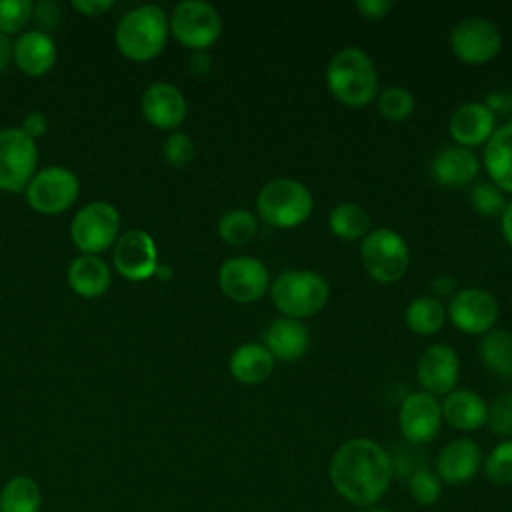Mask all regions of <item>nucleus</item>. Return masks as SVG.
Returning a JSON list of instances; mask_svg holds the SVG:
<instances>
[{"label":"nucleus","mask_w":512,"mask_h":512,"mask_svg":"<svg viewBox=\"0 0 512 512\" xmlns=\"http://www.w3.org/2000/svg\"><path fill=\"white\" fill-rule=\"evenodd\" d=\"M394 474L390 454L370 438H350L330 458L328 478L346 502L370 508L390 488Z\"/></svg>","instance_id":"nucleus-1"},{"label":"nucleus","mask_w":512,"mask_h":512,"mask_svg":"<svg viewBox=\"0 0 512 512\" xmlns=\"http://www.w3.org/2000/svg\"><path fill=\"white\" fill-rule=\"evenodd\" d=\"M326 86L338 102L360 108L376 98L378 72L364 50L354 46L342 48L326 68Z\"/></svg>","instance_id":"nucleus-2"},{"label":"nucleus","mask_w":512,"mask_h":512,"mask_svg":"<svg viewBox=\"0 0 512 512\" xmlns=\"http://www.w3.org/2000/svg\"><path fill=\"white\" fill-rule=\"evenodd\" d=\"M168 16L156 4L128 10L116 24V46L130 60H150L162 52L168 38Z\"/></svg>","instance_id":"nucleus-3"},{"label":"nucleus","mask_w":512,"mask_h":512,"mask_svg":"<svg viewBox=\"0 0 512 512\" xmlns=\"http://www.w3.org/2000/svg\"><path fill=\"white\" fill-rule=\"evenodd\" d=\"M310 190L294 178H274L262 186L256 198L260 220L272 228H296L312 214Z\"/></svg>","instance_id":"nucleus-4"},{"label":"nucleus","mask_w":512,"mask_h":512,"mask_svg":"<svg viewBox=\"0 0 512 512\" xmlns=\"http://www.w3.org/2000/svg\"><path fill=\"white\" fill-rule=\"evenodd\" d=\"M274 306L286 318H308L318 314L330 296L324 276L312 270H286L270 286Z\"/></svg>","instance_id":"nucleus-5"},{"label":"nucleus","mask_w":512,"mask_h":512,"mask_svg":"<svg viewBox=\"0 0 512 512\" xmlns=\"http://www.w3.org/2000/svg\"><path fill=\"white\" fill-rule=\"evenodd\" d=\"M364 270L382 284L400 280L410 264V250L404 238L390 228H376L366 234L360 246Z\"/></svg>","instance_id":"nucleus-6"},{"label":"nucleus","mask_w":512,"mask_h":512,"mask_svg":"<svg viewBox=\"0 0 512 512\" xmlns=\"http://www.w3.org/2000/svg\"><path fill=\"white\" fill-rule=\"evenodd\" d=\"M168 26L174 38L192 50L212 46L222 32L218 10L204 0H184L176 4Z\"/></svg>","instance_id":"nucleus-7"},{"label":"nucleus","mask_w":512,"mask_h":512,"mask_svg":"<svg viewBox=\"0 0 512 512\" xmlns=\"http://www.w3.org/2000/svg\"><path fill=\"white\" fill-rule=\"evenodd\" d=\"M120 214L118 210L104 200L90 202L82 206L70 224V236L78 250L84 254H96L106 250L118 234Z\"/></svg>","instance_id":"nucleus-8"},{"label":"nucleus","mask_w":512,"mask_h":512,"mask_svg":"<svg viewBox=\"0 0 512 512\" xmlns=\"http://www.w3.org/2000/svg\"><path fill=\"white\" fill-rule=\"evenodd\" d=\"M80 192L76 174L64 166H48L32 176L24 194L26 202L42 214H58L70 208Z\"/></svg>","instance_id":"nucleus-9"},{"label":"nucleus","mask_w":512,"mask_h":512,"mask_svg":"<svg viewBox=\"0 0 512 512\" xmlns=\"http://www.w3.org/2000/svg\"><path fill=\"white\" fill-rule=\"evenodd\" d=\"M38 150L20 128H0V190L22 192L34 176Z\"/></svg>","instance_id":"nucleus-10"},{"label":"nucleus","mask_w":512,"mask_h":512,"mask_svg":"<svg viewBox=\"0 0 512 512\" xmlns=\"http://www.w3.org/2000/svg\"><path fill=\"white\" fill-rule=\"evenodd\" d=\"M502 46L498 28L486 18L460 20L450 32V48L464 64L480 66L490 62Z\"/></svg>","instance_id":"nucleus-11"},{"label":"nucleus","mask_w":512,"mask_h":512,"mask_svg":"<svg viewBox=\"0 0 512 512\" xmlns=\"http://www.w3.org/2000/svg\"><path fill=\"white\" fill-rule=\"evenodd\" d=\"M220 290L240 304L260 300L270 288V276L266 266L252 256L228 258L218 270Z\"/></svg>","instance_id":"nucleus-12"},{"label":"nucleus","mask_w":512,"mask_h":512,"mask_svg":"<svg viewBox=\"0 0 512 512\" xmlns=\"http://www.w3.org/2000/svg\"><path fill=\"white\" fill-rule=\"evenodd\" d=\"M446 314L458 330L486 334L498 318V302L482 288H464L450 298Z\"/></svg>","instance_id":"nucleus-13"},{"label":"nucleus","mask_w":512,"mask_h":512,"mask_svg":"<svg viewBox=\"0 0 512 512\" xmlns=\"http://www.w3.org/2000/svg\"><path fill=\"white\" fill-rule=\"evenodd\" d=\"M402 436L412 444L432 442L442 426L440 402L426 392L408 394L398 410Z\"/></svg>","instance_id":"nucleus-14"},{"label":"nucleus","mask_w":512,"mask_h":512,"mask_svg":"<svg viewBox=\"0 0 512 512\" xmlns=\"http://www.w3.org/2000/svg\"><path fill=\"white\" fill-rule=\"evenodd\" d=\"M114 266L128 280L150 278L158 268L154 238L140 228L124 232L114 244Z\"/></svg>","instance_id":"nucleus-15"},{"label":"nucleus","mask_w":512,"mask_h":512,"mask_svg":"<svg viewBox=\"0 0 512 512\" xmlns=\"http://www.w3.org/2000/svg\"><path fill=\"white\" fill-rule=\"evenodd\" d=\"M460 374V362L454 348L434 344L422 352L416 366V378L422 392L430 396H446L454 390Z\"/></svg>","instance_id":"nucleus-16"},{"label":"nucleus","mask_w":512,"mask_h":512,"mask_svg":"<svg viewBox=\"0 0 512 512\" xmlns=\"http://www.w3.org/2000/svg\"><path fill=\"white\" fill-rule=\"evenodd\" d=\"M482 468V450L480 446L466 436L446 442L434 462V474L440 482L450 486H460L470 482Z\"/></svg>","instance_id":"nucleus-17"},{"label":"nucleus","mask_w":512,"mask_h":512,"mask_svg":"<svg viewBox=\"0 0 512 512\" xmlns=\"http://www.w3.org/2000/svg\"><path fill=\"white\" fill-rule=\"evenodd\" d=\"M448 130L456 146L472 150L490 140L496 130V116L482 102H466L452 112Z\"/></svg>","instance_id":"nucleus-18"},{"label":"nucleus","mask_w":512,"mask_h":512,"mask_svg":"<svg viewBox=\"0 0 512 512\" xmlns=\"http://www.w3.org/2000/svg\"><path fill=\"white\" fill-rule=\"evenodd\" d=\"M142 114L156 128H178L186 118V100L182 92L168 84H150L142 94Z\"/></svg>","instance_id":"nucleus-19"},{"label":"nucleus","mask_w":512,"mask_h":512,"mask_svg":"<svg viewBox=\"0 0 512 512\" xmlns=\"http://www.w3.org/2000/svg\"><path fill=\"white\" fill-rule=\"evenodd\" d=\"M480 170V162L470 148L444 146L440 148L430 164L432 178L446 188H462L470 184Z\"/></svg>","instance_id":"nucleus-20"},{"label":"nucleus","mask_w":512,"mask_h":512,"mask_svg":"<svg viewBox=\"0 0 512 512\" xmlns=\"http://www.w3.org/2000/svg\"><path fill=\"white\" fill-rule=\"evenodd\" d=\"M264 348L272 354L276 360L292 362L306 354L310 346V334L308 328L296 320V318H276L268 324V328L262 334Z\"/></svg>","instance_id":"nucleus-21"},{"label":"nucleus","mask_w":512,"mask_h":512,"mask_svg":"<svg viewBox=\"0 0 512 512\" xmlns=\"http://www.w3.org/2000/svg\"><path fill=\"white\" fill-rule=\"evenodd\" d=\"M14 62L28 76H42L56 62V44L44 30H26L14 42Z\"/></svg>","instance_id":"nucleus-22"},{"label":"nucleus","mask_w":512,"mask_h":512,"mask_svg":"<svg viewBox=\"0 0 512 512\" xmlns=\"http://www.w3.org/2000/svg\"><path fill=\"white\" fill-rule=\"evenodd\" d=\"M440 408L442 420H446L450 426L458 430L472 432L486 424L488 406L484 398L472 390H452L450 394H446Z\"/></svg>","instance_id":"nucleus-23"},{"label":"nucleus","mask_w":512,"mask_h":512,"mask_svg":"<svg viewBox=\"0 0 512 512\" xmlns=\"http://www.w3.org/2000/svg\"><path fill=\"white\" fill-rule=\"evenodd\" d=\"M484 168L494 186L512 194V122L496 128L486 142Z\"/></svg>","instance_id":"nucleus-24"},{"label":"nucleus","mask_w":512,"mask_h":512,"mask_svg":"<svg viewBox=\"0 0 512 512\" xmlns=\"http://www.w3.org/2000/svg\"><path fill=\"white\" fill-rule=\"evenodd\" d=\"M68 282L76 294L96 298L110 286V268L96 254H82L70 262Z\"/></svg>","instance_id":"nucleus-25"},{"label":"nucleus","mask_w":512,"mask_h":512,"mask_svg":"<svg viewBox=\"0 0 512 512\" xmlns=\"http://www.w3.org/2000/svg\"><path fill=\"white\" fill-rule=\"evenodd\" d=\"M228 366H230V374L240 384H260L272 374L274 358L264 348V344L250 342V344L238 346L232 352Z\"/></svg>","instance_id":"nucleus-26"},{"label":"nucleus","mask_w":512,"mask_h":512,"mask_svg":"<svg viewBox=\"0 0 512 512\" xmlns=\"http://www.w3.org/2000/svg\"><path fill=\"white\" fill-rule=\"evenodd\" d=\"M478 354L486 370L500 378H512V332L488 330L478 346Z\"/></svg>","instance_id":"nucleus-27"},{"label":"nucleus","mask_w":512,"mask_h":512,"mask_svg":"<svg viewBox=\"0 0 512 512\" xmlns=\"http://www.w3.org/2000/svg\"><path fill=\"white\" fill-rule=\"evenodd\" d=\"M328 226L334 236L344 242H354L366 236L370 228V216L364 206L356 202H340L328 216Z\"/></svg>","instance_id":"nucleus-28"},{"label":"nucleus","mask_w":512,"mask_h":512,"mask_svg":"<svg viewBox=\"0 0 512 512\" xmlns=\"http://www.w3.org/2000/svg\"><path fill=\"white\" fill-rule=\"evenodd\" d=\"M42 494L30 476H14L0 490V512H38Z\"/></svg>","instance_id":"nucleus-29"},{"label":"nucleus","mask_w":512,"mask_h":512,"mask_svg":"<svg viewBox=\"0 0 512 512\" xmlns=\"http://www.w3.org/2000/svg\"><path fill=\"white\" fill-rule=\"evenodd\" d=\"M404 320H406V326L414 334L430 336V334H436L444 326L446 310L438 298L420 296L408 304V308L404 312Z\"/></svg>","instance_id":"nucleus-30"},{"label":"nucleus","mask_w":512,"mask_h":512,"mask_svg":"<svg viewBox=\"0 0 512 512\" xmlns=\"http://www.w3.org/2000/svg\"><path fill=\"white\" fill-rule=\"evenodd\" d=\"M258 232V220L252 212L244 208H234L226 212L218 222V234L226 244L244 246Z\"/></svg>","instance_id":"nucleus-31"},{"label":"nucleus","mask_w":512,"mask_h":512,"mask_svg":"<svg viewBox=\"0 0 512 512\" xmlns=\"http://www.w3.org/2000/svg\"><path fill=\"white\" fill-rule=\"evenodd\" d=\"M482 470L488 482L494 486L512 484V438L498 442L486 458H482Z\"/></svg>","instance_id":"nucleus-32"},{"label":"nucleus","mask_w":512,"mask_h":512,"mask_svg":"<svg viewBox=\"0 0 512 512\" xmlns=\"http://www.w3.org/2000/svg\"><path fill=\"white\" fill-rule=\"evenodd\" d=\"M408 492L412 496V500L418 506H434L440 496H442V482L440 478L426 468H418L416 472H412L410 480H408Z\"/></svg>","instance_id":"nucleus-33"},{"label":"nucleus","mask_w":512,"mask_h":512,"mask_svg":"<svg viewBox=\"0 0 512 512\" xmlns=\"http://www.w3.org/2000/svg\"><path fill=\"white\" fill-rule=\"evenodd\" d=\"M378 110L384 118L400 122V120H406L412 114L414 98L408 90H404L400 86H392V88H386L378 96Z\"/></svg>","instance_id":"nucleus-34"},{"label":"nucleus","mask_w":512,"mask_h":512,"mask_svg":"<svg viewBox=\"0 0 512 512\" xmlns=\"http://www.w3.org/2000/svg\"><path fill=\"white\" fill-rule=\"evenodd\" d=\"M470 204L482 216H502L506 208L504 192L492 182H480L470 190Z\"/></svg>","instance_id":"nucleus-35"},{"label":"nucleus","mask_w":512,"mask_h":512,"mask_svg":"<svg viewBox=\"0 0 512 512\" xmlns=\"http://www.w3.org/2000/svg\"><path fill=\"white\" fill-rule=\"evenodd\" d=\"M32 10L30 0H0V32L10 36L22 30L32 18Z\"/></svg>","instance_id":"nucleus-36"},{"label":"nucleus","mask_w":512,"mask_h":512,"mask_svg":"<svg viewBox=\"0 0 512 512\" xmlns=\"http://www.w3.org/2000/svg\"><path fill=\"white\" fill-rule=\"evenodd\" d=\"M488 428L502 438H512V392L500 394L490 406L486 416Z\"/></svg>","instance_id":"nucleus-37"},{"label":"nucleus","mask_w":512,"mask_h":512,"mask_svg":"<svg viewBox=\"0 0 512 512\" xmlns=\"http://www.w3.org/2000/svg\"><path fill=\"white\" fill-rule=\"evenodd\" d=\"M162 152H164V158L170 166L174 168H184L192 162L194 158V142L188 134L184 132H172L164 146H162Z\"/></svg>","instance_id":"nucleus-38"},{"label":"nucleus","mask_w":512,"mask_h":512,"mask_svg":"<svg viewBox=\"0 0 512 512\" xmlns=\"http://www.w3.org/2000/svg\"><path fill=\"white\" fill-rule=\"evenodd\" d=\"M36 22L46 28V30H52L56 28L58 20H60V4L54 2V0H44V2H38L32 10Z\"/></svg>","instance_id":"nucleus-39"},{"label":"nucleus","mask_w":512,"mask_h":512,"mask_svg":"<svg viewBox=\"0 0 512 512\" xmlns=\"http://www.w3.org/2000/svg\"><path fill=\"white\" fill-rule=\"evenodd\" d=\"M392 2L390 0H358L354 4V8L366 18V20H380L384 18L390 10H392Z\"/></svg>","instance_id":"nucleus-40"},{"label":"nucleus","mask_w":512,"mask_h":512,"mask_svg":"<svg viewBox=\"0 0 512 512\" xmlns=\"http://www.w3.org/2000/svg\"><path fill=\"white\" fill-rule=\"evenodd\" d=\"M210 70H212L210 54L206 50H192V54L188 56V72L194 78L202 80V78H206L210 74Z\"/></svg>","instance_id":"nucleus-41"},{"label":"nucleus","mask_w":512,"mask_h":512,"mask_svg":"<svg viewBox=\"0 0 512 512\" xmlns=\"http://www.w3.org/2000/svg\"><path fill=\"white\" fill-rule=\"evenodd\" d=\"M20 130L28 136V138H38V136H44V132L48 130V118L42 114V112H28L22 120V126Z\"/></svg>","instance_id":"nucleus-42"},{"label":"nucleus","mask_w":512,"mask_h":512,"mask_svg":"<svg viewBox=\"0 0 512 512\" xmlns=\"http://www.w3.org/2000/svg\"><path fill=\"white\" fill-rule=\"evenodd\" d=\"M484 106L496 116V112H502V114H512V94L508 90H502V92H494L486 98Z\"/></svg>","instance_id":"nucleus-43"},{"label":"nucleus","mask_w":512,"mask_h":512,"mask_svg":"<svg viewBox=\"0 0 512 512\" xmlns=\"http://www.w3.org/2000/svg\"><path fill=\"white\" fill-rule=\"evenodd\" d=\"M72 6L86 14V16H100L104 14L108 8H112V2L110 0H74Z\"/></svg>","instance_id":"nucleus-44"},{"label":"nucleus","mask_w":512,"mask_h":512,"mask_svg":"<svg viewBox=\"0 0 512 512\" xmlns=\"http://www.w3.org/2000/svg\"><path fill=\"white\" fill-rule=\"evenodd\" d=\"M10 60H14V42L8 34L0 32V72L8 68Z\"/></svg>","instance_id":"nucleus-45"},{"label":"nucleus","mask_w":512,"mask_h":512,"mask_svg":"<svg viewBox=\"0 0 512 512\" xmlns=\"http://www.w3.org/2000/svg\"><path fill=\"white\" fill-rule=\"evenodd\" d=\"M430 288H432L434 298H436V296H446V294H452V290L456 288V282H454L450 276L440 274V276H436V278L432 280Z\"/></svg>","instance_id":"nucleus-46"},{"label":"nucleus","mask_w":512,"mask_h":512,"mask_svg":"<svg viewBox=\"0 0 512 512\" xmlns=\"http://www.w3.org/2000/svg\"><path fill=\"white\" fill-rule=\"evenodd\" d=\"M502 234L506 242L512 246V202H508L502 212Z\"/></svg>","instance_id":"nucleus-47"},{"label":"nucleus","mask_w":512,"mask_h":512,"mask_svg":"<svg viewBox=\"0 0 512 512\" xmlns=\"http://www.w3.org/2000/svg\"><path fill=\"white\" fill-rule=\"evenodd\" d=\"M154 274H158L162 280H166V278H170L172 274H170V266H164V264H160L158 268H156V272Z\"/></svg>","instance_id":"nucleus-48"},{"label":"nucleus","mask_w":512,"mask_h":512,"mask_svg":"<svg viewBox=\"0 0 512 512\" xmlns=\"http://www.w3.org/2000/svg\"><path fill=\"white\" fill-rule=\"evenodd\" d=\"M362 512H390L386 508H380V506H370V508H364Z\"/></svg>","instance_id":"nucleus-49"},{"label":"nucleus","mask_w":512,"mask_h":512,"mask_svg":"<svg viewBox=\"0 0 512 512\" xmlns=\"http://www.w3.org/2000/svg\"><path fill=\"white\" fill-rule=\"evenodd\" d=\"M510 380H512V378H510Z\"/></svg>","instance_id":"nucleus-50"}]
</instances>
